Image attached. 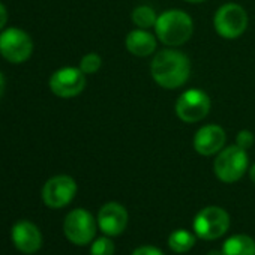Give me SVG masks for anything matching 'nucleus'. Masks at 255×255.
Masks as SVG:
<instances>
[{
	"label": "nucleus",
	"mask_w": 255,
	"mask_h": 255,
	"mask_svg": "<svg viewBox=\"0 0 255 255\" xmlns=\"http://www.w3.org/2000/svg\"><path fill=\"white\" fill-rule=\"evenodd\" d=\"M150 74L158 86L167 90H174L189 80L191 60L179 50H161L155 54L150 63Z\"/></svg>",
	"instance_id": "obj_1"
},
{
	"label": "nucleus",
	"mask_w": 255,
	"mask_h": 255,
	"mask_svg": "<svg viewBox=\"0 0 255 255\" xmlns=\"http://www.w3.org/2000/svg\"><path fill=\"white\" fill-rule=\"evenodd\" d=\"M156 38L167 47H180L186 44L194 33V21L189 14L182 9L164 11L158 15L155 24Z\"/></svg>",
	"instance_id": "obj_2"
},
{
	"label": "nucleus",
	"mask_w": 255,
	"mask_h": 255,
	"mask_svg": "<svg viewBox=\"0 0 255 255\" xmlns=\"http://www.w3.org/2000/svg\"><path fill=\"white\" fill-rule=\"evenodd\" d=\"M248 153L245 149L239 147L237 144L224 147L215 162H213V171L215 176L224 182V183H234L242 179V176L248 170Z\"/></svg>",
	"instance_id": "obj_3"
},
{
	"label": "nucleus",
	"mask_w": 255,
	"mask_h": 255,
	"mask_svg": "<svg viewBox=\"0 0 255 255\" xmlns=\"http://www.w3.org/2000/svg\"><path fill=\"white\" fill-rule=\"evenodd\" d=\"M213 27L224 39H237L248 27V14L245 8L236 3L222 5L213 17Z\"/></svg>",
	"instance_id": "obj_4"
},
{
	"label": "nucleus",
	"mask_w": 255,
	"mask_h": 255,
	"mask_svg": "<svg viewBox=\"0 0 255 255\" xmlns=\"http://www.w3.org/2000/svg\"><path fill=\"white\" fill-rule=\"evenodd\" d=\"M230 228L228 213L218 206L204 207L194 218V231L200 239L216 240L222 237Z\"/></svg>",
	"instance_id": "obj_5"
},
{
	"label": "nucleus",
	"mask_w": 255,
	"mask_h": 255,
	"mask_svg": "<svg viewBox=\"0 0 255 255\" xmlns=\"http://www.w3.org/2000/svg\"><path fill=\"white\" fill-rule=\"evenodd\" d=\"M212 102L209 95L201 89H189L176 101V114L185 123L203 120L210 111Z\"/></svg>",
	"instance_id": "obj_6"
},
{
	"label": "nucleus",
	"mask_w": 255,
	"mask_h": 255,
	"mask_svg": "<svg viewBox=\"0 0 255 255\" xmlns=\"http://www.w3.org/2000/svg\"><path fill=\"white\" fill-rule=\"evenodd\" d=\"M33 53L32 38L21 29L9 27L0 35V54L11 63H23Z\"/></svg>",
	"instance_id": "obj_7"
},
{
	"label": "nucleus",
	"mask_w": 255,
	"mask_h": 255,
	"mask_svg": "<svg viewBox=\"0 0 255 255\" xmlns=\"http://www.w3.org/2000/svg\"><path fill=\"white\" fill-rule=\"evenodd\" d=\"M65 236L75 245H87L96 234V222L86 209H75L68 213L63 224Z\"/></svg>",
	"instance_id": "obj_8"
},
{
	"label": "nucleus",
	"mask_w": 255,
	"mask_h": 255,
	"mask_svg": "<svg viewBox=\"0 0 255 255\" xmlns=\"http://www.w3.org/2000/svg\"><path fill=\"white\" fill-rule=\"evenodd\" d=\"M51 92L63 99L78 96L86 89V74L80 68H60L50 77Z\"/></svg>",
	"instance_id": "obj_9"
},
{
	"label": "nucleus",
	"mask_w": 255,
	"mask_h": 255,
	"mask_svg": "<svg viewBox=\"0 0 255 255\" xmlns=\"http://www.w3.org/2000/svg\"><path fill=\"white\" fill-rule=\"evenodd\" d=\"M77 194V183L71 176L60 174L51 177L42 188V200L51 209L68 206Z\"/></svg>",
	"instance_id": "obj_10"
},
{
	"label": "nucleus",
	"mask_w": 255,
	"mask_h": 255,
	"mask_svg": "<svg viewBox=\"0 0 255 255\" xmlns=\"http://www.w3.org/2000/svg\"><path fill=\"white\" fill-rule=\"evenodd\" d=\"M227 141V134L219 125H204L194 135V149L201 156H212L219 153Z\"/></svg>",
	"instance_id": "obj_11"
},
{
	"label": "nucleus",
	"mask_w": 255,
	"mask_h": 255,
	"mask_svg": "<svg viewBox=\"0 0 255 255\" xmlns=\"http://www.w3.org/2000/svg\"><path fill=\"white\" fill-rule=\"evenodd\" d=\"M98 225L105 236H119L128 225V212L119 203H107L98 215Z\"/></svg>",
	"instance_id": "obj_12"
},
{
	"label": "nucleus",
	"mask_w": 255,
	"mask_h": 255,
	"mask_svg": "<svg viewBox=\"0 0 255 255\" xmlns=\"http://www.w3.org/2000/svg\"><path fill=\"white\" fill-rule=\"evenodd\" d=\"M12 240L18 251L35 254L42 245L41 231L30 221H18L12 228Z\"/></svg>",
	"instance_id": "obj_13"
},
{
	"label": "nucleus",
	"mask_w": 255,
	"mask_h": 255,
	"mask_svg": "<svg viewBox=\"0 0 255 255\" xmlns=\"http://www.w3.org/2000/svg\"><path fill=\"white\" fill-rule=\"evenodd\" d=\"M126 50L135 57H147L156 51V36L146 29H135L126 35Z\"/></svg>",
	"instance_id": "obj_14"
},
{
	"label": "nucleus",
	"mask_w": 255,
	"mask_h": 255,
	"mask_svg": "<svg viewBox=\"0 0 255 255\" xmlns=\"http://www.w3.org/2000/svg\"><path fill=\"white\" fill-rule=\"evenodd\" d=\"M222 255H255V242L246 234L231 236L222 245Z\"/></svg>",
	"instance_id": "obj_15"
},
{
	"label": "nucleus",
	"mask_w": 255,
	"mask_h": 255,
	"mask_svg": "<svg viewBox=\"0 0 255 255\" xmlns=\"http://www.w3.org/2000/svg\"><path fill=\"white\" fill-rule=\"evenodd\" d=\"M131 20L132 23L138 27V29H146L149 30L150 27H155L156 20H158V14L156 11L149 6V5H140L137 6L132 14H131Z\"/></svg>",
	"instance_id": "obj_16"
},
{
	"label": "nucleus",
	"mask_w": 255,
	"mask_h": 255,
	"mask_svg": "<svg viewBox=\"0 0 255 255\" xmlns=\"http://www.w3.org/2000/svg\"><path fill=\"white\" fill-rule=\"evenodd\" d=\"M194 245H195V236L186 230H176L168 237V246L177 254L191 251Z\"/></svg>",
	"instance_id": "obj_17"
},
{
	"label": "nucleus",
	"mask_w": 255,
	"mask_h": 255,
	"mask_svg": "<svg viewBox=\"0 0 255 255\" xmlns=\"http://www.w3.org/2000/svg\"><path fill=\"white\" fill-rule=\"evenodd\" d=\"M101 66H102V59L96 53H89V54L83 56V59L80 60V69L86 75L98 72L101 69Z\"/></svg>",
	"instance_id": "obj_18"
},
{
	"label": "nucleus",
	"mask_w": 255,
	"mask_h": 255,
	"mask_svg": "<svg viewBox=\"0 0 255 255\" xmlns=\"http://www.w3.org/2000/svg\"><path fill=\"white\" fill-rule=\"evenodd\" d=\"M90 255H114V243L110 237H99L93 242Z\"/></svg>",
	"instance_id": "obj_19"
},
{
	"label": "nucleus",
	"mask_w": 255,
	"mask_h": 255,
	"mask_svg": "<svg viewBox=\"0 0 255 255\" xmlns=\"http://www.w3.org/2000/svg\"><path fill=\"white\" fill-rule=\"evenodd\" d=\"M255 138H254V134L248 129H242L237 132V137H236V144L245 150H248L252 144H254Z\"/></svg>",
	"instance_id": "obj_20"
},
{
	"label": "nucleus",
	"mask_w": 255,
	"mask_h": 255,
	"mask_svg": "<svg viewBox=\"0 0 255 255\" xmlns=\"http://www.w3.org/2000/svg\"><path fill=\"white\" fill-rule=\"evenodd\" d=\"M132 255H164V252L155 246H140L132 252Z\"/></svg>",
	"instance_id": "obj_21"
},
{
	"label": "nucleus",
	"mask_w": 255,
	"mask_h": 255,
	"mask_svg": "<svg viewBox=\"0 0 255 255\" xmlns=\"http://www.w3.org/2000/svg\"><path fill=\"white\" fill-rule=\"evenodd\" d=\"M8 23V11L3 3H0V30H2Z\"/></svg>",
	"instance_id": "obj_22"
},
{
	"label": "nucleus",
	"mask_w": 255,
	"mask_h": 255,
	"mask_svg": "<svg viewBox=\"0 0 255 255\" xmlns=\"http://www.w3.org/2000/svg\"><path fill=\"white\" fill-rule=\"evenodd\" d=\"M3 92H5V77L0 72V98H2Z\"/></svg>",
	"instance_id": "obj_23"
},
{
	"label": "nucleus",
	"mask_w": 255,
	"mask_h": 255,
	"mask_svg": "<svg viewBox=\"0 0 255 255\" xmlns=\"http://www.w3.org/2000/svg\"><path fill=\"white\" fill-rule=\"evenodd\" d=\"M249 179L252 180V183L255 185V164L249 168Z\"/></svg>",
	"instance_id": "obj_24"
},
{
	"label": "nucleus",
	"mask_w": 255,
	"mask_h": 255,
	"mask_svg": "<svg viewBox=\"0 0 255 255\" xmlns=\"http://www.w3.org/2000/svg\"><path fill=\"white\" fill-rule=\"evenodd\" d=\"M188 3H201V2H206V0H185Z\"/></svg>",
	"instance_id": "obj_25"
},
{
	"label": "nucleus",
	"mask_w": 255,
	"mask_h": 255,
	"mask_svg": "<svg viewBox=\"0 0 255 255\" xmlns=\"http://www.w3.org/2000/svg\"><path fill=\"white\" fill-rule=\"evenodd\" d=\"M209 255H222V251H221V252H218V251H212V252H209Z\"/></svg>",
	"instance_id": "obj_26"
}]
</instances>
